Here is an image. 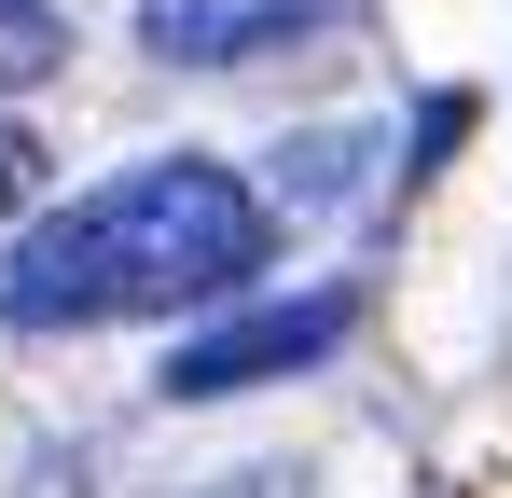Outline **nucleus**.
<instances>
[{"label":"nucleus","instance_id":"3","mask_svg":"<svg viewBox=\"0 0 512 498\" xmlns=\"http://www.w3.org/2000/svg\"><path fill=\"white\" fill-rule=\"evenodd\" d=\"M319 14H346V0H139V42L180 56V70H236V56H263V42L319 28Z\"/></svg>","mask_w":512,"mask_h":498},{"label":"nucleus","instance_id":"1","mask_svg":"<svg viewBox=\"0 0 512 498\" xmlns=\"http://www.w3.org/2000/svg\"><path fill=\"white\" fill-rule=\"evenodd\" d=\"M263 194L208 153L125 166L70 194L56 222L0 249V332H97V319H180V305H222L263 277Z\"/></svg>","mask_w":512,"mask_h":498},{"label":"nucleus","instance_id":"2","mask_svg":"<svg viewBox=\"0 0 512 498\" xmlns=\"http://www.w3.org/2000/svg\"><path fill=\"white\" fill-rule=\"evenodd\" d=\"M346 332H360V291H291V305H250V319L194 332V346L167 360V402H236V388H277V374L333 360Z\"/></svg>","mask_w":512,"mask_h":498},{"label":"nucleus","instance_id":"4","mask_svg":"<svg viewBox=\"0 0 512 498\" xmlns=\"http://www.w3.org/2000/svg\"><path fill=\"white\" fill-rule=\"evenodd\" d=\"M56 70V14H0V83H42Z\"/></svg>","mask_w":512,"mask_h":498},{"label":"nucleus","instance_id":"5","mask_svg":"<svg viewBox=\"0 0 512 498\" xmlns=\"http://www.w3.org/2000/svg\"><path fill=\"white\" fill-rule=\"evenodd\" d=\"M42 166H56V153H42V139H28V125H0V222H14V208H28V194H42Z\"/></svg>","mask_w":512,"mask_h":498},{"label":"nucleus","instance_id":"6","mask_svg":"<svg viewBox=\"0 0 512 498\" xmlns=\"http://www.w3.org/2000/svg\"><path fill=\"white\" fill-rule=\"evenodd\" d=\"M0 14H42V0H0Z\"/></svg>","mask_w":512,"mask_h":498}]
</instances>
